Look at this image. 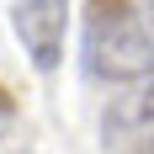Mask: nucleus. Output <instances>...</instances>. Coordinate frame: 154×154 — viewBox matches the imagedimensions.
I'll list each match as a JSON object with an SVG mask.
<instances>
[{
  "instance_id": "5",
  "label": "nucleus",
  "mask_w": 154,
  "mask_h": 154,
  "mask_svg": "<svg viewBox=\"0 0 154 154\" xmlns=\"http://www.w3.org/2000/svg\"><path fill=\"white\" fill-rule=\"evenodd\" d=\"M138 16H143V27H149V37H154V0H143V11H138Z\"/></svg>"
},
{
  "instance_id": "1",
  "label": "nucleus",
  "mask_w": 154,
  "mask_h": 154,
  "mask_svg": "<svg viewBox=\"0 0 154 154\" xmlns=\"http://www.w3.org/2000/svg\"><path fill=\"white\" fill-rule=\"evenodd\" d=\"M80 64L91 80L106 85H128V80H154V37L143 27V16L128 0H112L85 16V37H80Z\"/></svg>"
},
{
  "instance_id": "4",
  "label": "nucleus",
  "mask_w": 154,
  "mask_h": 154,
  "mask_svg": "<svg viewBox=\"0 0 154 154\" xmlns=\"http://www.w3.org/2000/svg\"><path fill=\"white\" fill-rule=\"evenodd\" d=\"M11 112H16V101H11V96H5V85H0V128L11 122Z\"/></svg>"
},
{
  "instance_id": "3",
  "label": "nucleus",
  "mask_w": 154,
  "mask_h": 154,
  "mask_svg": "<svg viewBox=\"0 0 154 154\" xmlns=\"http://www.w3.org/2000/svg\"><path fill=\"white\" fill-rule=\"evenodd\" d=\"M101 133H106V149H128V143L154 138V80H143L138 91L117 96L101 112Z\"/></svg>"
},
{
  "instance_id": "2",
  "label": "nucleus",
  "mask_w": 154,
  "mask_h": 154,
  "mask_svg": "<svg viewBox=\"0 0 154 154\" xmlns=\"http://www.w3.org/2000/svg\"><path fill=\"white\" fill-rule=\"evenodd\" d=\"M11 27H16V37H21V48L32 53L37 69H59L64 32H69V0H16Z\"/></svg>"
}]
</instances>
